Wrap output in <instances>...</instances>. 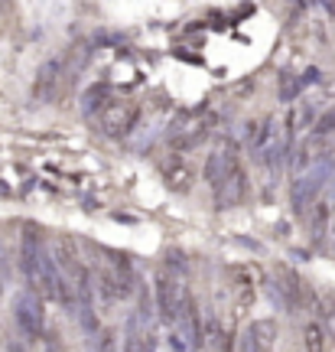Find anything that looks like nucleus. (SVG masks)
Segmentation results:
<instances>
[{"instance_id":"obj_1","label":"nucleus","mask_w":335,"mask_h":352,"mask_svg":"<svg viewBox=\"0 0 335 352\" xmlns=\"http://www.w3.org/2000/svg\"><path fill=\"white\" fill-rule=\"evenodd\" d=\"M153 303H157V316H160L166 327H176L179 316L186 314L189 303V290L183 284V277L173 274V271H163L153 280Z\"/></svg>"},{"instance_id":"obj_2","label":"nucleus","mask_w":335,"mask_h":352,"mask_svg":"<svg viewBox=\"0 0 335 352\" xmlns=\"http://www.w3.org/2000/svg\"><path fill=\"white\" fill-rule=\"evenodd\" d=\"M13 323L16 329L30 336V340H39L43 333H46V307H43V294L39 290H23V294H16L13 297Z\"/></svg>"},{"instance_id":"obj_3","label":"nucleus","mask_w":335,"mask_h":352,"mask_svg":"<svg viewBox=\"0 0 335 352\" xmlns=\"http://www.w3.org/2000/svg\"><path fill=\"white\" fill-rule=\"evenodd\" d=\"M238 166H241V140L222 138L215 147H211L209 160H205V170H202V179L215 189V186H222V183L235 173Z\"/></svg>"},{"instance_id":"obj_4","label":"nucleus","mask_w":335,"mask_h":352,"mask_svg":"<svg viewBox=\"0 0 335 352\" xmlns=\"http://www.w3.org/2000/svg\"><path fill=\"white\" fill-rule=\"evenodd\" d=\"M101 134L111 140H124L134 134L137 121H140V111H137V104L130 101H108L104 108H101Z\"/></svg>"},{"instance_id":"obj_5","label":"nucleus","mask_w":335,"mask_h":352,"mask_svg":"<svg viewBox=\"0 0 335 352\" xmlns=\"http://www.w3.org/2000/svg\"><path fill=\"white\" fill-rule=\"evenodd\" d=\"M62 76H65V59H62V56L46 59V63L39 65L36 78H33V101L46 104V101L56 98V91H59V82H62Z\"/></svg>"},{"instance_id":"obj_6","label":"nucleus","mask_w":335,"mask_h":352,"mask_svg":"<svg viewBox=\"0 0 335 352\" xmlns=\"http://www.w3.org/2000/svg\"><path fill=\"white\" fill-rule=\"evenodd\" d=\"M325 157H329L325 138L312 131L310 138H303L297 147H293V157H290V170H293V176H297V173H306L310 166H316L319 160H325Z\"/></svg>"},{"instance_id":"obj_7","label":"nucleus","mask_w":335,"mask_h":352,"mask_svg":"<svg viewBox=\"0 0 335 352\" xmlns=\"http://www.w3.org/2000/svg\"><path fill=\"white\" fill-rule=\"evenodd\" d=\"M160 176L163 183H166V189H173V192H189L192 189V166H189V160H183L179 153L176 157H166L160 164Z\"/></svg>"},{"instance_id":"obj_8","label":"nucleus","mask_w":335,"mask_h":352,"mask_svg":"<svg viewBox=\"0 0 335 352\" xmlns=\"http://www.w3.org/2000/svg\"><path fill=\"white\" fill-rule=\"evenodd\" d=\"M241 346L251 352H261V349H273L277 346V320H254L244 336H241Z\"/></svg>"},{"instance_id":"obj_9","label":"nucleus","mask_w":335,"mask_h":352,"mask_svg":"<svg viewBox=\"0 0 335 352\" xmlns=\"http://www.w3.org/2000/svg\"><path fill=\"white\" fill-rule=\"evenodd\" d=\"M248 189H251V183H248V170L244 166H238L235 173L224 179L222 186H215V196H218V209H228V206H238V202L248 196Z\"/></svg>"},{"instance_id":"obj_10","label":"nucleus","mask_w":335,"mask_h":352,"mask_svg":"<svg viewBox=\"0 0 335 352\" xmlns=\"http://www.w3.org/2000/svg\"><path fill=\"white\" fill-rule=\"evenodd\" d=\"M231 287H235V307L244 314L254 307V297H257V287H254V277H251L248 267H238L235 277H231Z\"/></svg>"},{"instance_id":"obj_11","label":"nucleus","mask_w":335,"mask_h":352,"mask_svg":"<svg viewBox=\"0 0 335 352\" xmlns=\"http://www.w3.org/2000/svg\"><path fill=\"white\" fill-rule=\"evenodd\" d=\"M111 101V88L108 82H95L91 88H85V95H82V114L85 118H98L101 108Z\"/></svg>"},{"instance_id":"obj_12","label":"nucleus","mask_w":335,"mask_h":352,"mask_svg":"<svg viewBox=\"0 0 335 352\" xmlns=\"http://www.w3.org/2000/svg\"><path fill=\"white\" fill-rule=\"evenodd\" d=\"M303 346L310 352H319V349H329V346H332L329 329H325L323 320H310V323L303 327Z\"/></svg>"},{"instance_id":"obj_13","label":"nucleus","mask_w":335,"mask_h":352,"mask_svg":"<svg viewBox=\"0 0 335 352\" xmlns=\"http://www.w3.org/2000/svg\"><path fill=\"white\" fill-rule=\"evenodd\" d=\"M299 91H306L303 88V82H299L297 76H290V72H280V101H297L299 98Z\"/></svg>"},{"instance_id":"obj_14","label":"nucleus","mask_w":335,"mask_h":352,"mask_svg":"<svg viewBox=\"0 0 335 352\" xmlns=\"http://www.w3.org/2000/svg\"><path fill=\"white\" fill-rule=\"evenodd\" d=\"M312 131H316V134H323V138H332V134H335V104H329L325 111H319V118H316Z\"/></svg>"},{"instance_id":"obj_15","label":"nucleus","mask_w":335,"mask_h":352,"mask_svg":"<svg viewBox=\"0 0 335 352\" xmlns=\"http://www.w3.org/2000/svg\"><path fill=\"white\" fill-rule=\"evenodd\" d=\"M166 267H170L173 274L186 277L189 274V258H183V254H176V252H166Z\"/></svg>"},{"instance_id":"obj_16","label":"nucleus","mask_w":335,"mask_h":352,"mask_svg":"<svg viewBox=\"0 0 335 352\" xmlns=\"http://www.w3.org/2000/svg\"><path fill=\"white\" fill-rule=\"evenodd\" d=\"M95 346H98V349H114V346H117V340H114V329H104V333H101V340L95 342Z\"/></svg>"},{"instance_id":"obj_17","label":"nucleus","mask_w":335,"mask_h":352,"mask_svg":"<svg viewBox=\"0 0 335 352\" xmlns=\"http://www.w3.org/2000/svg\"><path fill=\"white\" fill-rule=\"evenodd\" d=\"M257 131H261V121L257 118H248V124H244V138L254 144V138H257Z\"/></svg>"},{"instance_id":"obj_18","label":"nucleus","mask_w":335,"mask_h":352,"mask_svg":"<svg viewBox=\"0 0 335 352\" xmlns=\"http://www.w3.org/2000/svg\"><path fill=\"white\" fill-rule=\"evenodd\" d=\"M319 3H323L325 10H329V13H332V16H335V0H319Z\"/></svg>"}]
</instances>
